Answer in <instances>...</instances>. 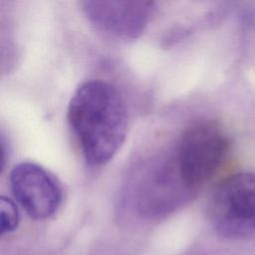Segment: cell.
Masks as SVG:
<instances>
[{"label":"cell","instance_id":"obj_2","mask_svg":"<svg viewBox=\"0 0 255 255\" xmlns=\"http://www.w3.org/2000/svg\"><path fill=\"white\" fill-rule=\"evenodd\" d=\"M229 147L226 133L215 123L196 122L184 129L172 157L183 187L192 196L218 172Z\"/></svg>","mask_w":255,"mask_h":255},{"label":"cell","instance_id":"obj_1","mask_svg":"<svg viewBox=\"0 0 255 255\" xmlns=\"http://www.w3.org/2000/svg\"><path fill=\"white\" fill-rule=\"evenodd\" d=\"M67 120L85 160L92 166L108 163L127 135L125 102L116 87L104 81H87L76 90Z\"/></svg>","mask_w":255,"mask_h":255},{"label":"cell","instance_id":"obj_4","mask_svg":"<svg viewBox=\"0 0 255 255\" xmlns=\"http://www.w3.org/2000/svg\"><path fill=\"white\" fill-rule=\"evenodd\" d=\"M12 194L25 212L35 220L51 217L60 207L63 190L49 170L34 162H21L10 172Z\"/></svg>","mask_w":255,"mask_h":255},{"label":"cell","instance_id":"obj_6","mask_svg":"<svg viewBox=\"0 0 255 255\" xmlns=\"http://www.w3.org/2000/svg\"><path fill=\"white\" fill-rule=\"evenodd\" d=\"M19 223L18 208L13 200L2 196L0 199V229L1 234L13 232Z\"/></svg>","mask_w":255,"mask_h":255},{"label":"cell","instance_id":"obj_5","mask_svg":"<svg viewBox=\"0 0 255 255\" xmlns=\"http://www.w3.org/2000/svg\"><path fill=\"white\" fill-rule=\"evenodd\" d=\"M82 10L99 30L131 40L141 35L154 10L151 1H83Z\"/></svg>","mask_w":255,"mask_h":255},{"label":"cell","instance_id":"obj_3","mask_svg":"<svg viewBox=\"0 0 255 255\" xmlns=\"http://www.w3.org/2000/svg\"><path fill=\"white\" fill-rule=\"evenodd\" d=\"M207 216L226 238L255 235V173L240 172L223 179L209 197Z\"/></svg>","mask_w":255,"mask_h":255}]
</instances>
